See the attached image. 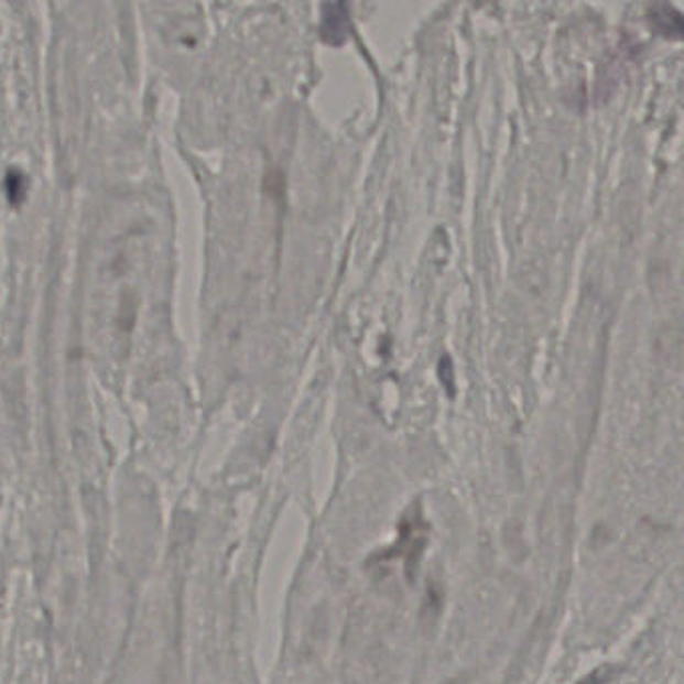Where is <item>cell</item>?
Returning a JSON list of instances; mask_svg holds the SVG:
<instances>
[{
	"label": "cell",
	"mask_w": 684,
	"mask_h": 684,
	"mask_svg": "<svg viewBox=\"0 0 684 684\" xmlns=\"http://www.w3.org/2000/svg\"><path fill=\"white\" fill-rule=\"evenodd\" d=\"M427 534H430V526H427L426 518L422 514L420 504H414L402 518L398 542L393 544L392 549L383 550L382 554L373 556L371 564L376 562L380 566V564H388V562L402 561L408 578H412L415 566L422 558V552L426 549Z\"/></svg>",
	"instance_id": "obj_1"
},
{
	"label": "cell",
	"mask_w": 684,
	"mask_h": 684,
	"mask_svg": "<svg viewBox=\"0 0 684 684\" xmlns=\"http://www.w3.org/2000/svg\"><path fill=\"white\" fill-rule=\"evenodd\" d=\"M4 187H7V195H9V199H11L12 203H19L23 199L24 192H26V180H24L21 173L11 171V173H9V177H7Z\"/></svg>",
	"instance_id": "obj_2"
}]
</instances>
